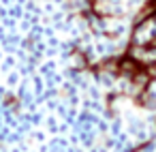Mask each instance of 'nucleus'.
I'll list each match as a JSON object with an SVG mask.
<instances>
[{
    "instance_id": "nucleus-1",
    "label": "nucleus",
    "mask_w": 156,
    "mask_h": 152,
    "mask_svg": "<svg viewBox=\"0 0 156 152\" xmlns=\"http://www.w3.org/2000/svg\"><path fill=\"white\" fill-rule=\"evenodd\" d=\"M5 101L9 103V107H17V99H15L13 94H7V96H5Z\"/></svg>"
}]
</instances>
